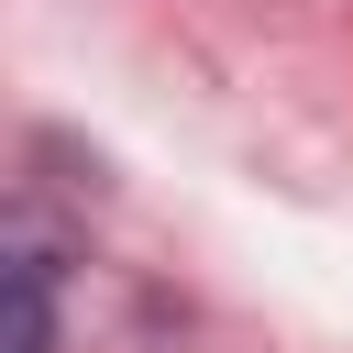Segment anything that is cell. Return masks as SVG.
<instances>
[{"instance_id": "cell-1", "label": "cell", "mask_w": 353, "mask_h": 353, "mask_svg": "<svg viewBox=\"0 0 353 353\" xmlns=\"http://www.w3.org/2000/svg\"><path fill=\"white\" fill-rule=\"evenodd\" d=\"M0 353H55V265H44V243H11V265H0Z\"/></svg>"}]
</instances>
